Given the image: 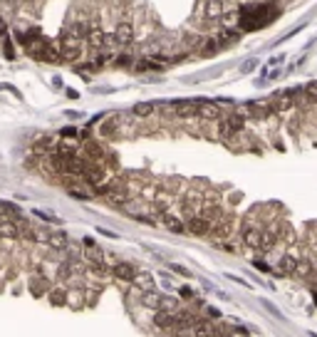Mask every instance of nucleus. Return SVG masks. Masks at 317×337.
Segmentation results:
<instances>
[{
	"instance_id": "f257e3e1",
	"label": "nucleus",
	"mask_w": 317,
	"mask_h": 337,
	"mask_svg": "<svg viewBox=\"0 0 317 337\" xmlns=\"http://www.w3.org/2000/svg\"><path fill=\"white\" fill-rule=\"evenodd\" d=\"M82 42H85V40L75 37L70 30H62V35H59V45H57L62 60H77V57L82 55Z\"/></svg>"
},
{
	"instance_id": "f03ea898",
	"label": "nucleus",
	"mask_w": 317,
	"mask_h": 337,
	"mask_svg": "<svg viewBox=\"0 0 317 337\" xmlns=\"http://www.w3.org/2000/svg\"><path fill=\"white\" fill-rule=\"evenodd\" d=\"M114 32H116V42H119V47H129V45L134 42V23H132L129 18H121V20L116 23Z\"/></svg>"
},
{
	"instance_id": "7ed1b4c3",
	"label": "nucleus",
	"mask_w": 317,
	"mask_h": 337,
	"mask_svg": "<svg viewBox=\"0 0 317 337\" xmlns=\"http://www.w3.org/2000/svg\"><path fill=\"white\" fill-rule=\"evenodd\" d=\"M297 253H295V248L292 250H288V253H283V258L278 260V265H275V273L278 276H285V278H292L295 276V268H297Z\"/></svg>"
},
{
	"instance_id": "20e7f679",
	"label": "nucleus",
	"mask_w": 317,
	"mask_h": 337,
	"mask_svg": "<svg viewBox=\"0 0 317 337\" xmlns=\"http://www.w3.org/2000/svg\"><path fill=\"white\" fill-rule=\"evenodd\" d=\"M233 228H235V218L226 214L221 221L211 223V236H213V241H223V238H228L233 233Z\"/></svg>"
},
{
	"instance_id": "39448f33",
	"label": "nucleus",
	"mask_w": 317,
	"mask_h": 337,
	"mask_svg": "<svg viewBox=\"0 0 317 337\" xmlns=\"http://www.w3.org/2000/svg\"><path fill=\"white\" fill-rule=\"evenodd\" d=\"M112 276H114L116 280H121V283H132L134 276H137V268H134L132 263H126V260H116V263L112 265Z\"/></svg>"
},
{
	"instance_id": "423d86ee",
	"label": "nucleus",
	"mask_w": 317,
	"mask_h": 337,
	"mask_svg": "<svg viewBox=\"0 0 317 337\" xmlns=\"http://www.w3.org/2000/svg\"><path fill=\"white\" fill-rule=\"evenodd\" d=\"M186 231L191 233V236H208L211 233V221L203 214H199V216L186 221Z\"/></svg>"
},
{
	"instance_id": "0eeeda50",
	"label": "nucleus",
	"mask_w": 317,
	"mask_h": 337,
	"mask_svg": "<svg viewBox=\"0 0 317 337\" xmlns=\"http://www.w3.org/2000/svg\"><path fill=\"white\" fill-rule=\"evenodd\" d=\"M260 231H263V226H256V223H243V228H240L243 243H245L248 248H258V243H260Z\"/></svg>"
},
{
	"instance_id": "6e6552de",
	"label": "nucleus",
	"mask_w": 317,
	"mask_h": 337,
	"mask_svg": "<svg viewBox=\"0 0 317 337\" xmlns=\"http://www.w3.org/2000/svg\"><path fill=\"white\" fill-rule=\"evenodd\" d=\"M87 42H89L92 50H102V47H104V30H102V23H99L97 18H92V23H89Z\"/></svg>"
},
{
	"instance_id": "1a4fd4ad",
	"label": "nucleus",
	"mask_w": 317,
	"mask_h": 337,
	"mask_svg": "<svg viewBox=\"0 0 317 337\" xmlns=\"http://www.w3.org/2000/svg\"><path fill=\"white\" fill-rule=\"evenodd\" d=\"M173 320H176V312L164 310V307L154 310V327H156V330H166V332H171V330H173Z\"/></svg>"
},
{
	"instance_id": "9d476101",
	"label": "nucleus",
	"mask_w": 317,
	"mask_h": 337,
	"mask_svg": "<svg viewBox=\"0 0 317 337\" xmlns=\"http://www.w3.org/2000/svg\"><path fill=\"white\" fill-rule=\"evenodd\" d=\"M199 117L206 119V122H218V119H223V112H221L218 104L201 99V104H199Z\"/></svg>"
},
{
	"instance_id": "9b49d317",
	"label": "nucleus",
	"mask_w": 317,
	"mask_h": 337,
	"mask_svg": "<svg viewBox=\"0 0 317 337\" xmlns=\"http://www.w3.org/2000/svg\"><path fill=\"white\" fill-rule=\"evenodd\" d=\"M137 298H139V305L146 307V310H159L161 307V295L156 290H139Z\"/></svg>"
},
{
	"instance_id": "f8f14e48",
	"label": "nucleus",
	"mask_w": 317,
	"mask_h": 337,
	"mask_svg": "<svg viewBox=\"0 0 317 337\" xmlns=\"http://www.w3.org/2000/svg\"><path fill=\"white\" fill-rule=\"evenodd\" d=\"M315 276V260L310 255L305 258H297V268H295V276L292 278H300V280H307Z\"/></svg>"
},
{
	"instance_id": "ddd939ff",
	"label": "nucleus",
	"mask_w": 317,
	"mask_h": 337,
	"mask_svg": "<svg viewBox=\"0 0 317 337\" xmlns=\"http://www.w3.org/2000/svg\"><path fill=\"white\" fill-rule=\"evenodd\" d=\"M20 238V226L10 218H0V241H15Z\"/></svg>"
},
{
	"instance_id": "4468645a",
	"label": "nucleus",
	"mask_w": 317,
	"mask_h": 337,
	"mask_svg": "<svg viewBox=\"0 0 317 337\" xmlns=\"http://www.w3.org/2000/svg\"><path fill=\"white\" fill-rule=\"evenodd\" d=\"M181 221H183V218H181V216H176V214H173V209H169L166 214H161V223H164L171 233H183V231H186V226H183Z\"/></svg>"
},
{
	"instance_id": "2eb2a0df",
	"label": "nucleus",
	"mask_w": 317,
	"mask_h": 337,
	"mask_svg": "<svg viewBox=\"0 0 317 337\" xmlns=\"http://www.w3.org/2000/svg\"><path fill=\"white\" fill-rule=\"evenodd\" d=\"M173 114H176L178 119L199 117V102H178V104H173Z\"/></svg>"
},
{
	"instance_id": "dca6fc26",
	"label": "nucleus",
	"mask_w": 317,
	"mask_h": 337,
	"mask_svg": "<svg viewBox=\"0 0 317 337\" xmlns=\"http://www.w3.org/2000/svg\"><path fill=\"white\" fill-rule=\"evenodd\" d=\"M223 15V0H206L203 3V18L206 20H221Z\"/></svg>"
},
{
	"instance_id": "f3484780",
	"label": "nucleus",
	"mask_w": 317,
	"mask_h": 337,
	"mask_svg": "<svg viewBox=\"0 0 317 337\" xmlns=\"http://www.w3.org/2000/svg\"><path fill=\"white\" fill-rule=\"evenodd\" d=\"M221 332V327L213 322V320H196V325L191 327V335H218Z\"/></svg>"
},
{
	"instance_id": "a211bd4d",
	"label": "nucleus",
	"mask_w": 317,
	"mask_h": 337,
	"mask_svg": "<svg viewBox=\"0 0 317 337\" xmlns=\"http://www.w3.org/2000/svg\"><path fill=\"white\" fill-rule=\"evenodd\" d=\"M203 35H196V32H188V35H183V45H186V50L188 52H201V47H203Z\"/></svg>"
},
{
	"instance_id": "6ab92c4d",
	"label": "nucleus",
	"mask_w": 317,
	"mask_h": 337,
	"mask_svg": "<svg viewBox=\"0 0 317 337\" xmlns=\"http://www.w3.org/2000/svg\"><path fill=\"white\" fill-rule=\"evenodd\" d=\"M132 285H137L139 290H154V278H151V273H137L134 276V280H132Z\"/></svg>"
},
{
	"instance_id": "aec40b11",
	"label": "nucleus",
	"mask_w": 317,
	"mask_h": 337,
	"mask_svg": "<svg viewBox=\"0 0 317 337\" xmlns=\"http://www.w3.org/2000/svg\"><path fill=\"white\" fill-rule=\"evenodd\" d=\"M221 23H223V28H238V23H240V10H238V8H233V10H223Z\"/></svg>"
},
{
	"instance_id": "412c9836",
	"label": "nucleus",
	"mask_w": 317,
	"mask_h": 337,
	"mask_svg": "<svg viewBox=\"0 0 317 337\" xmlns=\"http://www.w3.org/2000/svg\"><path fill=\"white\" fill-rule=\"evenodd\" d=\"M134 117H139V119H146V117H151L154 112H156V104H151V102H139V104H134Z\"/></svg>"
},
{
	"instance_id": "4be33fe9",
	"label": "nucleus",
	"mask_w": 317,
	"mask_h": 337,
	"mask_svg": "<svg viewBox=\"0 0 317 337\" xmlns=\"http://www.w3.org/2000/svg\"><path fill=\"white\" fill-rule=\"evenodd\" d=\"M218 50H221V40H218V37H206V40H203V47H201L199 55L208 57V55H216Z\"/></svg>"
},
{
	"instance_id": "5701e85b",
	"label": "nucleus",
	"mask_w": 317,
	"mask_h": 337,
	"mask_svg": "<svg viewBox=\"0 0 317 337\" xmlns=\"http://www.w3.org/2000/svg\"><path fill=\"white\" fill-rule=\"evenodd\" d=\"M47 243L55 250H65L67 248V236L65 233H52V236H47Z\"/></svg>"
},
{
	"instance_id": "b1692460",
	"label": "nucleus",
	"mask_w": 317,
	"mask_h": 337,
	"mask_svg": "<svg viewBox=\"0 0 317 337\" xmlns=\"http://www.w3.org/2000/svg\"><path fill=\"white\" fill-rule=\"evenodd\" d=\"M226 122H228V126H231L233 131L245 129V117H243V114H238V112H233L231 117H226Z\"/></svg>"
},
{
	"instance_id": "393cba45",
	"label": "nucleus",
	"mask_w": 317,
	"mask_h": 337,
	"mask_svg": "<svg viewBox=\"0 0 317 337\" xmlns=\"http://www.w3.org/2000/svg\"><path fill=\"white\" fill-rule=\"evenodd\" d=\"M302 97H305L307 104H315V102H317V82H307V85L302 87Z\"/></svg>"
},
{
	"instance_id": "a878e982",
	"label": "nucleus",
	"mask_w": 317,
	"mask_h": 337,
	"mask_svg": "<svg viewBox=\"0 0 317 337\" xmlns=\"http://www.w3.org/2000/svg\"><path fill=\"white\" fill-rule=\"evenodd\" d=\"M161 307L176 312V310H178V300H173V298H169V295H161Z\"/></svg>"
},
{
	"instance_id": "bb28decb",
	"label": "nucleus",
	"mask_w": 317,
	"mask_h": 337,
	"mask_svg": "<svg viewBox=\"0 0 317 337\" xmlns=\"http://www.w3.org/2000/svg\"><path fill=\"white\" fill-rule=\"evenodd\" d=\"M178 295H181V298H186V300H194V290H191V288H181V290H178Z\"/></svg>"
},
{
	"instance_id": "cd10ccee",
	"label": "nucleus",
	"mask_w": 317,
	"mask_h": 337,
	"mask_svg": "<svg viewBox=\"0 0 317 337\" xmlns=\"http://www.w3.org/2000/svg\"><path fill=\"white\" fill-rule=\"evenodd\" d=\"M256 64H258V60H248V62L243 64V72H250V70H253V67H256Z\"/></svg>"
},
{
	"instance_id": "c85d7f7f",
	"label": "nucleus",
	"mask_w": 317,
	"mask_h": 337,
	"mask_svg": "<svg viewBox=\"0 0 317 337\" xmlns=\"http://www.w3.org/2000/svg\"><path fill=\"white\" fill-rule=\"evenodd\" d=\"M75 134H77V131H75L72 126H65V129H62V137H75Z\"/></svg>"
},
{
	"instance_id": "c756f323",
	"label": "nucleus",
	"mask_w": 317,
	"mask_h": 337,
	"mask_svg": "<svg viewBox=\"0 0 317 337\" xmlns=\"http://www.w3.org/2000/svg\"><path fill=\"white\" fill-rule=\"evenodd\" d=\"M253 265H256V268H258V271H268V265H265L263 260H258V258H256V260H253Z\"/></svg>"
},
{
	"instance_id": "7c9ffc66",
	"label": "nucleus",
	"mask_w": 317,
	"mask_h": 337,
	"mask_svg": "<svg viewBox=\"0 0 317 337\" xmlns=\"http://www.w3.org/2000/svg\"><path fill=\"white\" fill-rule=\"evenodd\" d=\"M171 268H173L176 273H181V276H188V271H186V268H181V265H171Z\"/></svg>"
},
{
	"instance_id": "2f4dec72",
	"label": "nucleus",
	"mask_w": 317,
	"mask_h": 337,
	"mask_svg": "<svg viewBox=\"0 0 317 337\" xmlns=\"http://www.w3.org/2000/svg\"><path fill=\"white\" fill-rule=\"evenodd\" d=\"M208 315H211V317H216V320H221V312H218L216 307H208Z\"/></svg>"
},
{
	"instance_id": "473e14b6",
	"label": "nucleus",
	"mask_w": 317,
	"mask_h": 337,
	"mask_svg": "<svg viewBox=\"0 0 317 337\" xmlns=\"http://www.w3.org/2000/svg\"><path fill=\"white\" fill-rule=\"evenodd\" d=\"M312 280H315V293H317V273L312 276Z\"/></svg>"
},
{
	"instance_id": "72a5a7b5",
	"label": "nucleus",
	"mask_w": 317,
	"mask_h": 337,
	"mask_svg": "<svg viewBox=\"0 0 317 337\" xmlns=\"http://www.w3.org/2000/svg\"><path fill=\"white\" fill-rule=\"evenodd\" d=\"M315 273H317V260H315Z\"/></svg>"
}]
</instances>
